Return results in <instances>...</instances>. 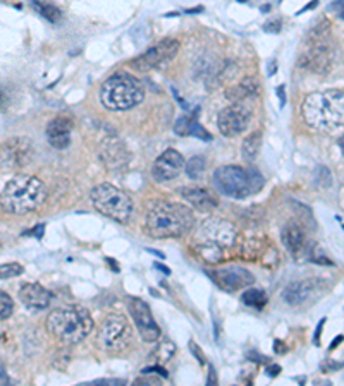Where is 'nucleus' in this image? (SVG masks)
<instances>
[{
  "label": "nucleus",
  "mask_w": 344,
  "mask_h": 386,
  "mask_svg": "<svg viewBox=\"0 0 344 386\" xmlns=\"http://www.w3.org/2000/svg\"><path fill=\"white\" fill-rule=\"evenodd\" d=\"M332 61H334V43H332L331 24L324 19L308 33L305 50L300 57V65L307 71L324 74L331 69Z\"/></svg>",
  "instance_id": "nucleus-7"
},
{
  "label": "nucleus",
  "mask_w": 344,
  "mask_h": 386,
  "mask_svg": "<svg viewBox=\"0 0 344 386\" xmlns=\"http://www.w3.org/2000/svg\"><path fill=\"white\" fill-rule=\"evenodd\" d=\"M177 52H179V41L176 38H164L157 45H154L147 52L133 58L130 65L140 72L154 71V69H161L168 65L176 57Z\"/></svg>",
  "instance_id": "nucleus-11"
},
{
  "label": "nucleus",
  "mask_w": 344,
  "mask_h": 386,
  "mask_svg": "<svg viewBox=\"0 0 344 386\" xmlns=\"http://www.w3.org/2000/svg\"><path fill=\"white\" fill-rule=\"evenodd\" d=\"M128 309H130L131 318H133L141 339L145 342H157L161 339V328L155 323L147 302L138 297H128Z\"/></svg>",
  "instance_id": "nucleus-13"
},
{
  "label": "nucleus",
  "mask_w": 344,
  "mask_h": 386,
  "mask_svg": "<svg viewBox=\"0 0 344 386\" xmlns=\"http://www.w3.org/2000/svg\"><path fill=\"white\" fill-rule=\"evenodd\" d=\"M198 114H200V109H194L193 114H186L177 119V122L174 124V132L179 136H196L198 139L210 141L212 136L198 124Z\"/></svg>",
  "instance_id": "nucleus-20"
},
{
  "label": "nucleus",
  "mask_w": 344,
  "mask_h": 386,
  "mask_svg": "<svg viewBox=\"0 0 344 386\" xmlns=\"http://www.w3.org/2000/svg\"><path fill=\"white\" fill-rule=\"evenodd\" d=\"M260 148H262V132L260 131H255L252 132V134L246 136L245 139H243V146H241V151H243V156H245L246 162H255L256 156H259L260 153Z\"/></svg>",
  "instance_id": "nucleus-23"
},
{
  "label": "nucleus",
  "mask_w": 344,
  "mask_h": 386,
  "mask_svg": "<svg viewBox=\"0 0 344 386\" xmlns=\"http://www.w3.org/2000/svg\"><path fill=\"white\" fill-rule=\"evenodd\" d=\"M97 342H99L100 349L110 354L123 352L124 349H128L131 345V342H133V330H131V325L126 316H107V319L102 323V326L99 330Z\"/></svg>",
  "instance_id": "nucleus-10"
},
{
  "label": "nucleus",
  "mask_w": 344,
  "mask_h": 386,
  "mask_svg": "<svg viewBox=\"0 0 344 386\" xmlns=\"http://www.w3.org/2000/svg\"><path fill=\"white\" fill-rule=\"evenodd\" d=\"M0 376H2V385H3V386L9 383V378L6 376V369H3V366H2V373H0Z\"/></svg>",
  "instance_id": "nucleus-39"
},
{
  "label": "nucleus",
  "mask_w": 344,
  "mask_h": 386,
  "mask_svg": "<svg viewBox=\"0 0 344 386\" xmlns=\"http://www.w3.org/2000/svg\"><path fill=\"white\" fill-rule=\"evenodd\" d=\"M279 95H281V105H284V86L279 88Z\"/></svg>",
  "instance_id": "nucleus-40"
},
{
  "label": "nucleus",
  "mask_w": 344,
  "mask_h": 386,
  "mask_svg": "<svg viewBox=\"0 0 344 386\" xmlns=\"http://www.w3.org/2000/svg\"><path fill=\"white\" fill-rule=\"evenodd\" d=\"M93 319L83 308L55 309L47 318V330L62 343L74 345L83 342L93 330Z\"/></svg>",
  "instance_id": "nucleus-5"
},
{
  "label": "nucleus",
  "mask_w": 344,
  "mask_h": 386,
  "mask_svg": "<svg viewBox=\"0 0 344 386\" xmlns=\"http://www.w3.org/2000/svg\"><path fill=\"white\" fill-rule=\"evenodd\" d=\"M260 92V83L256 78H245L241 83H238L236 86L229 88L225 92V98H229L234 103H243L245 100L253 98L259 95Z\"/></svg>",
  "instance_id": "nucleus-21"
},
{
  "label": "nucleus",
  "mask_w": 344,
  "mask_h": 386,
  "mask_svg": "<svg viewBox=\"0 0 344 386\" xmlns=\"http://www.w3.org/2000/svg\"><path fill=\"white\" fill-rule=\"evenodd\" d=\"M155 268H157V270H161V271H164L165 275H171V270H169L168 266H164V264H161V263H155Z\"/></svg>",
  "instance_id": "nucleus-38"
},
{
  "label": "nucleus",
  "mask_w": 344,
  "mask_h": 386,
  "mask_svg": "<svg viewBox=\"0 0 344 386\" xmlns=\"http://www.w3.org/2000/svg\"><path fill=\"white\" fill-rule=\"evenodd\" d=\"M250 120H252V112L248 107L243 103H232L231 107H225L219 112L217 127L225 138H236L248 129Z\"/></svg>",
  "instance_id": "nucleus-12"
},
{
  "label": "nucleus",
  "mask_w": 344,
  "mask_h": 386,
  "mask_svg": "<svg viewBox=\"0 0 344 386\" xmlns=\"http://www.w3.org/2000/svg\"><path fill=\"white\" fill-rule=\"evenodd\" d=\"M208 385H215L217 383V378H215V369L214 367H210V373H208Z\"/></svg>",
  "instance_id": "nucleus-36"
},
{
  "label": "nucleus",
  "mask_w": 344,
  "mask_h": 386,
  "mask_svg": "<svg viewBox=\"0 0 344 386\" xmlns=\"http://www.w3.org/2000/svg\"><path fill=\"white\" fill-rule=\"evenodd\" d=\"M301 117L312 129L332 132L344 126V93L339 89L310 93L301 103Z\"/></svg>",
  "instance_id": "nucleus-1"
},
{
  "label": "nucleus",
  "mask_w": 344,
  "mask_h": 386,
  "mask_svg": "<svg viewBox=\"0 0 344 386\" xmlns=\"http://www.w3.org/2000/svg\"><path fill=\"white\" fill-rule=\"evenodd\" d=\"M31 7L40 14L48 23H59L62 19V10L55 7L54 3H48L45 0H31Z\"/></svg>",
  "instance_id": "nucleus-24"
},
{
  "label": "nucleus",
  "mask_w": 344,
  "mask_h": 386,
  "mask_svg": "<svg viewBox=\"0 0 344 386\" xmlns=\"http://www.w3.org/2000/svg\"><path fill=\"white\" fill-rule=\"evenodd\" d=\"M339 146H341V149L344 151V134L341 136V139H339Z\"/></svg>",
  "instance_id": "nucleus-42"
},
{
  "label": "nucleus",
  "mask_w": 344,
  "mask_h": 386,
  "mask_svg": "<svg viewBox=\"0 0 344 386\" xmlns=\"http://www.w3.org/2000/svg\"><path fill=\"white\" fill-rule=\"evenodd\" d=\"M214 186L219 193L232 200H246L263 187V177L259 170L238 165L219 167L214 172Z\"/></svg>",
  "instance_id": "nucleus-6"
},
{
  "label": "nucleus",
  "mask_w": 344,
  "mask_h": 386,
  "mask_svg": "<svg viewBox=\"0 0 344 386\" xmlns=\"http://www.w3.org/2000/svg\"><path fill=\"white\" fill-rule=\"evenodd\" d=\"M71 120L65 117H55L47 124V139L54 148L64 149L71 142Z\"/></svg>",
  "instance_id": "nucleus-18"
},
{
  "label": "nucleus",
  "mask_w": 344,
  "mask_h": 386,
  "mask_svg": "<svg viewBox=\"0 0 344 386\" xmlns=\"http://www.w3.org/2000/svg\"><path fill=\"white\" fill-rule=\"evenodd\" d=\"M103 383H107V385H123L124 381H121V380H99V381H95L93 385H103Z\"/></svg>",
  "instance_id": "nucleus-34"
},
{
  "label": "nucleus",
  "mask_w": 344,
  "mask_h": 386,
  "mask_svg": "<svg viewBox=\"0 0 344 386\" xmlns=\"http://www.w3.org/2000/svg\"><path fill=\"white\" fill-rule=\"evenodd\" d=\"M332 9L338 12V16L341 17V19H344V0H338V2L332 3Z\"/></svg>",
  "instance_id": "nucleus-31"
},
{
  "label": "nucleus",
  "mask_w": 344,
  "mask_h": 386,
  "mask_svg": "<svg viewBox=\"0 0 344 386\" xmlns=\"http://www.w3.org/2000/svg\"><path fill=\"white\" fill-rule=\"evenodd\" d=\"M184 156L176 149H165L161 156L152 165V175L157 182H169V180L176 179L181 172H183Z\"/></svg>",
  "instance_id": "nucleus-15"
},
{
  "label": "nucleus",
  "mask_w": 344,
  "mask_h": 386,
  "mask_svg": "<svg viewBox=\"0 0 344 386\" xmlns=\"http://www.w3.org/2000/svg\"><path fill=\"white\" fill-rule=\"evenodd\" d=\"M150 373H161L162 376L168 378V373H165L164 367L161 366H155V367H147V369H143V374H150Z\"/></svg>",
  "instance_id": "nucleus-32"
},
{
  "label": "nucleus",
  "mask_w": 344,
  "mask_h": 386,
  "mask_svg": "<svg viewBox=\"0 0 344 386\" xmlns=\"http://www.w3.org/2000/svg\"><path fill=\"white\" fill-rule=\"evenodd\" d=\"M190 349H191V352H193V354H194V357H196V361H198V363H200V364H203V363H205V359H203V352H201V350H200V349H198V347H196V343H194V342H193V340H191V342H190Z\"/></svg>",
  "instance_id": "nucleus-30"
},
{
  "label": "nucleus",
  "mask_w": 344,
  "mask_h": 386,
  "mask_svg": "<svg viewBox=\"0 0 344 386\" xmlns=\"http://www.w3.org/2000/svg\"><path fill=\"white\" fill-rule=\"evenodd\" d=\"M23 266H21L19 263H7V264H2V268H0V275H2V278H12V277H19V275H23Z\"/></svg>",
  "instance_id": "nucleus-29"
},
{
  "label": "nucleus",
  "mask_w": 344,
  "mask_h": 386,
  "mask_svg": "<svg viewBox=\"0 0 344 386\" xmlns=\"http://www.w3.org/2000/svg\"><path fill=\"white\" fill-rule=\"evenodd\" d=\"M241 301L243 304L248 305V308H255V309H262L265 308V304L269 302V297H267L265 290L263 288H248L241 294Z\"/></svg>",
  "instance_id": "nucleus-25"
},
{
  "label": "nucleus",
  "mask_w": 344,
  "mask_h": 386,
  "mask_svg": "<svg viewBox=\"0 0 344 386\" xmlns=\"http://www.w3.org/2000/svg\"><path fill=\"white\" fill-rule=\"evenodd\" d=\"M194 215L188 206L179 203L161 201L154 204L147 215L145 227L154 239H176L193 228Z\"/></svg>",
  "instance_id": "nucleus-3"
},
{
  "label": "nucleus",
  "mask_w": 344,
  "mask_h": 386,
  "mask_svg": "<svg viewBox=\"0 0 344 386\" xmlns=\"http://www.w3.org/2000/svg\"><path fill=\"white\" fill-rule=\"evenodd\" d=\"M145 100V86L134 76L119 72L107 79L100 88V102L110 112H126Z\"/></svg>",
  "instance_id": "nucleus-4"
},
{
  "label": "nucleus",
  "mask_w": 344,
  "mask_h": 386,
  "mask_svg": "<svg viewBox=\"0 0 344 386\" xmlns=\"http://www.w3.org/2000/svg\"><path fill=\"white\" fill-rule=\"evenodd\" d=\"M210 277L215 281V285L225 292H236L239 288L250 287L255 281L253 275L241 266L222 268V270L212 271Z\"/></svg>",
  "instance_id": "nucleus-14"
},
{
  "label": "nucleus",
  "mask_w": 344,
  "mask_h": 386,
  "mask_svg": "<svg viewBox=\"0 0 344 386\" xmlns=\"http://www.w3.org/2000/svg\"><path fill=\"white\" fill-rule=\"evenodd\" d=\"M90 200L95 210L103 217L117 222V224H128L133 215V200L128 193L112 184H99L90 193Z\"/></svg>",
  "instance_id": "nucleus-9"
},
{
  "label": "nucleus",
  "mask_w": 344,
  "mask_h": 386,
  "mask_svg": "<svg viewBox=\"0 0 344 386\" xmlns=\"http://www.w3.org/2000/svg\"><path fill=\"white\" fill-rule=\"evenodd\" d=\"M281 371L279 366H270V369H267V374H270V376H277Z\"/></svg>",
  "instance_id": "nucleus-37"
},
{
  "label": "nucleus",
  "mask_w": 344,
  "mask_h": 386,
  "mask_svg": "<svg viewBox=\"0 0 344 386\" xmlns=\"http://www.w3.org/2000/svg\"><path fill=\"white\" fill-rule=\"evenodd\" d=\"M12 309H14L12 299L7 295V292H2V294H0V318L2 319L10 318V314H12Z\"/></svg>",
  "instance_id": "nucleus-28"
},
{
  "label": "nucleus",
  "mask_w": 344,
  "mask_h": 386,
  "mask_svg": "<svg viewBox=\"0 0 344 386\" xmlns=\"http://www.w3.org/2000/svg\"><path fill=\"white\" fill-rule=\"evenodd\" d=\"M148 253H152V255H155V256H159V257H165L164 255H162V253H159V251H154V249H150V251Z\"/></svg>",
  "instance_id": "nucleus-41"
},
{
  "label": "nucleus",
  "mask_w": 344,
  "mask_h": 386,
  "mask_svg": "<svg viewBox=\"0 0 344 386\" xmlns=\"http://www.w3.org/2000/svg\"><path fill=\"white\" fill-rule=\"evenodd\" d=\"M43 230H45V225H38V227H37V228H33V230H31L30 234L37 235L38 239H41V235H43Z\"/></svg>",
  "instance_id": "nucleus-35"
},
{
  "label": "nucleus",
  "mask_w": 344,
  "mask_h": 386,
  "mask_svg": "<svg viewBox=\"0 0 344 386\" xmlns=\"http://www.w3.org/2000/svg\"><path fill=\"white\" fill-rule=\"evenodd\" d=\"M322 288L321 281L317 280H301L290 283L283 292L284 302H287L290 305H301L314 297L318 290Z\"/></svg>",
  "instance_id": "nucleus-16"
},
{
  "label": "nucleus",
  "mask_w": 344,
  "mask_h": 386,
  "mask_svg": "<svg viewBox=\"0 0 344 386\" xmlns=\"http://www.w3.org/2000/svg\"><path fill=\"white\" fill-rule=\"evenodd\" d=\"M279 28H281V21L265 24V31H272V33H277V31H279Z\"/></svg>",
  "instance_id": "nucleus-33"
},
{
  "label": "nucleus",
  "mask_w": 344,
  "mask_h": 386,
  "mask_svg": "<svg viewBox=\"0 0 344 386\" xmlns=\"http://www.w3.org/2000/svg\"><path fill=\"white\" fill-rule=\"evenodd\" d=\"M283 244L291 255L296 256L303 251L305 246V232L298 225H286L283 228Z\"/></svg>",
  "instance_id": "nucleus-22"
},
{
  "label": "nucleus",
  "mask_w": 344,
  "mask_h": 386,
  "mask_svg": "<svg viewBox=\"0 0 344 386\" xmlns=\"http://www.w3.org/2000/svg\"><path fill=\"white\" fill-rule=\"evenodd\" d=\"M181 194L191 206L200 211H212L219 204L217 197L208 193L207 189H201V187H184V189H181Z\"/></svg>",
  "instance_id": "nucleus-19"
},
{
  "label": "nucleus",
  "mask_w": 344,
  "mask_h": 386,
  "mask_svg": "<svg viewBox=\"0 0 344 386\" xmlns=\"http://www.w3.org/2000/svg\"><path fill=\"white\" fill-rule=\"evenodd\" d=\"M19 299L28 309L41 311L50 304L52 294L40 283H23L19 288Z\"/></svg>",
  "instance_id": "nucleus-17"
},
{
  "label": "nucleus",
  "mask_w": 344,
  "mask_h": 386,
  "mask_svg": "<svg viewBox=\"0 0 344 386\" xmlns=\"http://www.w3.org/2000/svg\"><path fill=\"white\" fill-rule=\"evenodd\" d=\"M184 172H186V175L190 177L191 180L200 179L205 172V160L201 158V156H193V158L188 160L186 165H184Z\"/></svg>",
  "instance_id": "nucleus-26"
},
{
  "label": "nucleus",
  "mask_w": 344,
  "mask_h": 386,
  "mask_svg": "<svg viewBox=\"0 0 344 386\" xmlns=\"http://www.w3.org/2000/svg\"><path fill=\"white\" fill-rule=\"evenodd\" d=\"M174 350H176L174 342H171L169 339H164L161 343H159V347H157V350L154 352V356H155V359H157V363L164 364L174 356Z\"/></svg>",
  "instance_id": "nucleus-27"
},
{
  "label": "nucleus",
  "mask_w": 344,
  "mask_h": 386,
  "mask_svg": "<svg viewBox=\"0 0 344 386\" xmlns=\"http://www.w3.org/2000/svg\"><path fill=\"white\" fill-rule=\"evenodd\" d=\"M236 241V228L231 222L222 218H210L203 222L194 235V242L200 255L210 263H217L222 257V251L231 248Z\"/></svg>",
  "instance_id": "nucleus-8"
},
{
  "label": "nucleus",
  "mask_w": 344,
  "mask_h": 386,
  "mask_svg": "<svg viewBox=\"0 0 344 386\" xmlns=\"http://www.w3.org/2000/svg\"><path fill=\"white\" fill-rule=\"evenodd\" d=\"M47 200V187L33 175H14L6 182L0 194V204L6 213L28 215L38 210Z\"/></svg>",
  "instance_id": "nucleus-2"
}]
</instances>
